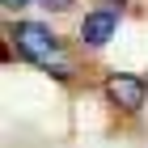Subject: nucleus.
<instances>
[{
	"label": "nucleus",
	"mask_w": 148,
	"mask_h": 148,
	"mask_svg": "<svg viewBox=\"0 0 148 148\" xmlns=\"http://www.w3.org/2000/svg\"><path fill=\"white\" fill-rule=\"evenodd\" d=\"M4 9H21V4H34V0H0Z\"/></svg>",
	"instance_id": "39448f33"
},
{
	"label": "nucleus",
	"mask_w": 148,
	"mask_h": 148,
	"mask_svg": "<svg viewBox=\"0 0 148 148\" xmlns=\"http://www.w3.org/2000/svg\"><path fill=\"white\" fill-rule=\"evenodd\" d=\"M38 9H51V13H64V9H72V0H34Z\"/></svg>",
	"instance_id": "20e7f679"
},
{
	"label": "nucleus",
	"mask_w": 148,
	"mask_h": 148,
	"mask_svg": "<svg viewBox=\"0 0 148 148\" xmlns=\"http://www.w3.org/2000/svg\"><path fill=\"white\" fill-rule=\"evenodd\" d=\"M114 34H119V13H114V9L85 13V21H80V42H85V47H106Z\"/></svg>",
	"instance_id": "7ed1b4c3"
},
{
	"label": "nucleus",
	"mask_w": 148,
	"mask_h": 148,
	"mask_svg": "<svg viewBox=\"0 0 148 148\" xmlns=\"http://www.w3.org/2000/svg\"><path fill=\"white\" fill-rule=\"evenodd\" d=\"M106 97H110V106L136 114L140 106L148 102V80L131 76V72H110V76H106Z\"/></svg>",
	"instance_id": "f03ea898"
},
{
	"label": "nucleus",
	"mask_w": 148,
	"mask_h": 148,
	"mask_svg": "<svg viewBox=\"0 0 148 148\" xmlns=\"http://www.w3.org/2000/svg\"><path fill=\"white\" fill-rule=\"evenodd\" d=\"M9 42L17 47L30 64L55 72V76H72L68 59H64V47H59V38L51 34L47 25H38V21H13L9 25Z\"/></svg>",
	"instance_id": "f257e3e1"
}]
</instances>
